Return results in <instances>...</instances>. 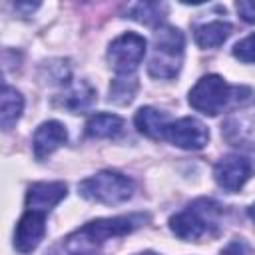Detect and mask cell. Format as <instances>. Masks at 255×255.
Segmentation results:
<instances>
[{"mask_svg":"<svg viewBox=\"0 0 255 255\" xmlns=\"http://www.w3.org/2000/svg\"><path fill=\"white\" fill-rule=\"evenodd\" d=\"M139 221H143L141 215H120L90 221L68 237L66 251L70 255H94V251L108 239L131 233L139 225Z\"/></svg>","mask_w":255,"mask_h":255,"instance_id":"obj_1","label":"cell"},{"mask_svg":"<svg viewBox=\"0 0 255 255\" xmlns=\"http://www.w3.org/2000/svg\"><path fill=\"white\" fill-rule=\"evenodd\" d=\"M221 207L211 199H197L169 219V229L183 241H199L217 229Z\"/></svg>","mask_w":255,"mask_h":255,"instance_id":"obj_2","label":"cell"},{"mask_svg":"<svg viewBox=\"0 0 255 255\" xmlns=\"http://www.w3.org/2000/svg\"><path fill=\"white\" fill-rule=\"evenodd\" d=\"M183 34L173 26H161L153 34V54L147 64V74L157 80L173 78L183 62Z\"/></svg>","mask_w":255,"mask_h":255,"instance_id":"obj_3","label":"cell"},{"mask_svg":"<svg viewBox=\"0 0 255 255\" xmlns=\"http://www.w3.org/2000/svg\"><path fill=\"white\" fill-rule=\"evenodd\" d=\"M243 88L229 86L221 76L207 74L197 80V84L189 90V106L205 116H217L225 108H229L231 102L237 100L235 94H239Z\"/></svg>","mask_w":255,"mask_h":255,"instance_id":"obj_4","label":"cell"},{"mask_svg":"<svg viewBox=\"0 0 255 255\" xmlns=\"http://www.w3.org/2000/svg\"><path fill=\"white\" fill-rule=\"evenodd\" d=\"M78 189L80 195L90 201H98L104 205H118L133 195V181L118 171L106 169L84 179L78 185Z\"/></svg>","mask_w":255,"mask_h":255,"instance_id":"obj_5","label":"cell"},{"mask_svg":"<svg viewBox=\"0 0 255 255\" xmlns=\"http://www.w3.org/2000/svg\"><path fill=\"white\" fill-rule=\"evenodd\" d=\"M145 48H147V42L143 36H139L135 32H126V34L118 36L116 40H112V44L108 48L110 66L122 76L131 74L143 60Z\"/></svg>","mask_w":255,"mask_h":255,"instance_id":"obj_6","label":"cell"},{"mask_svg":"<svg viewBox=\"0 0 255 255\" xmlns=\"http://www.w3.org/2000/svg\"><path fill=\"white\" fill-rule=\"evenodd\" d=\"M165 139L181 149H201L209 141V129L197 118H179L167 126Z\"/></svg>","mask_w":255,"mask_h":255,"instance_id":"obj_7","label":"cell"},{"mask_svg":"<svg viewBox=\"0 0 255 255\" xmlns=\"http://www.w3.org/2000/svg\"><path fill=\"white\" fill-rule=\"evenodd\" d=\"M251 175V163L241 155H225L213 167L215 183L229 193L239 191Z\"/></svg>","mask_w":255,"mask_h":255,"instance_id":"obj_8","label":"cell"},{"mask_svg":"<svg viewBox=\"0 0 255 255\" xmlns=\"http://www.w3.org/2000/svg\"><path fill=\"white\" fill-rule=\"evenodd\" d=\"M44 233H46V213L26 209V213L16 223V231H14L16 251L22 255L32 253L44 239Z\"/></svg>","mask_w":255,"mask_h":255,"instance_id":"obj_9","label":"cell"},{"mask_svg":"<svg viewBox=\"0 0 255 255\" xmlns=\"http://www.w3.org/2000/svg\"><path fill=\"white\" fill-rule=\"evenodd\" d=\"M68 193V187L64 181H38L32 183L26 191V209L48 213L52 207H56Z\"/></svg>","mask_w":255,"mask_h":255,"instance_id":"obj_10","label":"cell"},{"mask_svg":"<svg viewBox=\"0 0 255 255\" xmlns=\"http://www.w3.org/2000/svg\"><path fill=\"white\" fill-rule=\"evenodd\" d=\"M68 139V131L64 128V124L56 122V120H48L44 124H40L32 135V149L36 159H46L48 155H52L58 147H62Z\"/></svg>","mask_w":255,"mask_h":255,"instance_id":"obj_11","label":"cell"},{"mask_svg":"<svg viewBox=\"0 0 255 255\" xmlns=\"http://www.w3.org/2000/svg\"><path fill=\"white\" fill-rule=\"evenodd\" d=\"M133 124L139 133H143L151 139H165V129L171 122L167 120V114H163L151 106H145L135 112Z\"/></svg>","mask_w":255,"mask_h":255,"instance_id":"obj_12","label":"cell"},{"mask_svg":"<svg viewBox=\"0 0 255 255\" xmlns=\"http://www.w3.org/2000/svg\"><path fill=\"white\" fill-rule=\"evenodd\" d=\"M124 131V120L116 114H94L86 122V135L94 139H114Z\"/></svg>","mask_w":255,"mask_h":255,"instance_id":"obj_13","label":"cell"},{"mask_svg":"<svg viewBox=\"0 0 255 255\" xmlns=\"http://www.w3.org/2000/svg\"><path fill=\"white\" fill-rule=\"evenodd\" d=\"M229 34H231V24L223 20H213L193 28V38L199 48H217L229 38Z\"/></svg>","mask_w":255,"mask_h":255,"instance_id":"obj_14","label":"cell"},{"mask_svg":"<svg viewBox=\"0 0 255 255\" xmlns=\"http://www.w3.org/2000/svg\"><path fill=\"white\" fill-rule=\"evenodd\" d=\"M227 139L235 141V145L255 147V116H235L225 124Z\"/></svg>","mask_w":255,"mask_h":255,"instance_id":"obj_15","label":"cell"},{"mask_svg":"<svg viewBox=\"0 0 255 255\" xmlns=\"http://www.w3.org/2000/svg\"><path fill=\"white\" fill-rule=\"evenodd\" d=\"M96 100V90L88 84V82H78V84H72L64 94H62V102L60 106L78 114L86 108H90Z\"/></svg>","mask_w":255,"mask_h":255,"instance_id":"obj_16","label":"cell"},{"mask_svg":"<svg viewBox=\"0 0 255 255\" xmlns=\"http://www.w3.org/2000/svg\"><path fill=\"white\" fill-rule=\"evenodd\" d=\"M22 110H24V98L18 90L10 88V86H4L2 88V108H0V122H2V128L4 129H10L18 118L22 116Z\"/></svg>","mask_w":255,"mask_h":255,"instance_id":"obj_17","label":"cell"},{"mask_svg":"<svg viewBox=\"0 0 255 255\" xmlns=\"http://www.w3.org/2000/svg\"><path fill=\"white\" fill-rule=\"evenodd\" d=\"M163 4L157 2H135L128 6V18L141 22L145 26H155L163 18Z\"/></svg>","mask_w":255,"mask_h":255,"instance_id":"obj_18","label":"cell"},{"mask_svg":"<svg viewBox=\"0 0 255 255\" xmlns=\"http://www.w3.org/2000/svg\"><path fill=\"white\" fill-rule=\"evenodd\" d=\"M137 92V80L131 76V74H126V76H118L112 80L110 84V102L114 104H120V106H126L133 100Z\"/></svg>","mask_w":255,"mask_h":255,"instance_id":"obj_19","label":"cell"},{"mask_svg":"<svg viewBox=\"0 0 255 255\" xmlns=\"http://www.w3.org/2000/svg\"><path fill=\"white\" fill-rule=\"evenodd\" d=\"M233 56L241 62H255V34H249L247 38L239 40L235 46H233Z\"/></svg>","mask_w":255,"mask_h":255,"instance_id":"obj_20","label":"cell"},{"mask_svg":"<svg viewBox=\"0 0 255 255\" xmlns=\"http://www.w3.org/2000/svg\"><path fill=\"white\" fill-rule=\"evenodd\" d=\"M235 8H237L239 16H241L245 22L255 24V0H239V2L235 4Z\"/></svg>","mask_w":255,"mask_h":255,"instance_id":"obj_21","label":"cell"},{"mask_svg":"<svg viewBox=\"0 0 255 255\" xmlns=\"http://www.w3.org/2000/svg\"><path fill=\"white\" fill-rule=\"evenodd\" d=\"M249 217H251V219L255 221V203H253V205L249 207Z\"/></svg>","mask_w":255,"mask_h":255,"instance_id":"obj_22","label":"cell"},{"mask_svg":"<svg viewBox=\"0 0 255 255\" xmlns=\"http://www.w3.org/2000/svg\"><path fill=\"white\" fill-rule=\"evenodd\" d=\"M137 255H155V253H151V251H145V253H137Z\"/></svg>","mask_w":255,"mask_h":255,"instance_id":"obj_23","label":"cell"}]
</instances>
